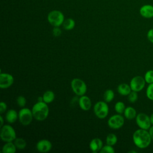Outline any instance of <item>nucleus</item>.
Listing matches in <instances>:
<instances>
[{"label":"nucleus","mask_w":153,"mask_h":153,"mask_svg":"<svg viewBox=\"0 0 153 153\" xmlns=\"http://www.w3.org/2000/svg\"><path fill=\"white\" fill-rule=\"evenodd\" d=\"M151 137L147 130L138 129L133 134V141L134 145L139 148H147L151 143Z\"/></svg>","instance_id":"nucleus-1"},{"label":"nucleus","mask_w":153,"mask_h":153,"mask_svg":"<svg viewBox=\"0 0 153 153\" xmlns=\"http://www.w3.org/2000/svg\"><path fill=\"white\" fill-rule=\"evenodd\" d=\"M33 118L39 121L45 120L49 114V108L44 102H37L32 108Z\"/></svg>","instance_id":"nucleus-2"},{"label":"nucleus","mask_w":153,"mask_h":153,"mask_svg":"<svg viewBox=\"0 0 153 153\" xmlns=\"http://www.w3.org/2000/svg\"><path fill=\"white\" fill-rule=\"evenodd\" d=\"M0 137L4 142H13L17 137L14 128L10 124H4L1 128Z\"/></svg>","instance_id":"nucleus-3"},{"label":"nucleus","mask_w":153,"mask_h":153,"mask_svg":"<svg viewBox=\"0 0 153 153\" xmlns=\"http://www.w3.org/2000/svg\"><path fill=\"white\" fill-rule=\"evenodd\" d=\"M47 20L49 23L54 27H60L62 25L65 17L63 13L59 10L51 11L47 16Z\"/></svg>","instance_id":"nucleus-4"},{"label":"nucleus","mask_w":153,"mask_h":153,"mask_svg":"<svg viewBox=\"0 0 153 153\" xmlns=\"http://www.w3.org/2000/svg\"><path fill=\"white\" fill-rule=\"evenodd\" d=\"M71 87L73 92L78 96L85 95L87 87L85 82L80 78H74L71 82Z\"/></svg>","instance_id":"nucleus-5"},{"label":"nucleus","mask_w":153,"mask_h":153,"mask_svg":"<svg viewBox=\"0 0 153 153\" xmlns=\"http://www.w3.org/2000/svg\"><path fill=\"white\" fill-rule=\"evenodd\" d=\"M93 112L95 115L100 118H105L109 114V106L105 101H99L93 106Z\"/></svg>","instance_id":"nucleus-6"},{"label":"nucleus","mask_w":153,"mask_h":153,"mask_svg":"<svg viewBox=\"0 0 153 153\" xmlns=\"http://www.w3.org/2000/svg\"><path fill=\"white\" fill-rule=\"evenodd\" d=\"M19 113V120L20 123L24 126H29L32 121L33 116L32 109L27 108H22Z\"/></svg>","instance_id":"nucleus-7"},{"label":"nucleus","mask_w":153,"mask_h":153,"mask_svg":"<svg viewBox=\"0 0 153 153\" xmlns=\"http://www.w3.org/2000/svg\"><path fill=\"white\" fill-rule=\"evenodd\" d=\"M107 124L111 128L115 130L119 129L124 124V118L120 114L113 115L109 117Z\"/></svg>","instance_id":"nucleus-8"},{"label":"nucleus","mask_w":153,"mask_h":153,"mask_svg":"<svg viewBox=\"0 0 153 153\" xmlns=\"http://www.w3.org/2000/svg\"><path fill=\"white\" fill-rule=\"evenodd\" d=\"M136 123L140 128L149 130L151 126L150 117L145 113H139L136 117Z\"/></svg>","instance_id":"nucleus-9"},{"label":"nucleus","mask_w":153,"mask_h":153,"mask_svg":"<svg viewBox=\"0 0 153 153\" xmlns=\"http://www.w3.org/2000/svg\"><path fill=\"white\" fill-rule=\"evenodd\" d=\"M146 81L145 78L141 76L137 75L134 76L130 82V86L132 91L139 92L143 89L145 86Z\"/></svg>","instance_id":"nucleus-10"},{"label":"nucleus","mask_w":153,"mask_h":153,"mask_svg":"<svg viewBox=\"0 0 153 153\" xmlns=\"http://www.w3.org/2000/svg\"><path fill=\"white\" fill-rule=\"evenodd\" d=\"M14 77L8 73L0 74V88L6 89L10 87L14 83Z\"/></svg>","instance_id":"nucleus-11"},{"label":"nucleus","mask_w":153,"mask_h":153,"mask_svg":"<svg viewBox=\"0 0 153 153\" xmlns=\"http://www.w3.org/2000/svg\"><path fill=\"white\" fill-rule=\"evenodd\" d=\"M51 142L47 139H41L39 140L36 145V148L39 152L46 153L49 152L52 148Z\"/></svg>","instance_id":"nucleus-12"},{"label":"nucleus","mask_w":153,"mask_h":153,"mask_svg":"<svg viewBox=\"0 0 153 153\" xmlns=\"http://www.w3.org/2000/svg\"><path fill=\"white\" fill-rule=\"evenodd\" d=\"M78 105L82 110L84 111H87L90 110L91 107V99L89 97L87 96H81L78 99Z\"/></svg>","instance_id":"nucleus-13"},{"label":"nucleus","mask_w":153,"mask_h":153,"mask_svg":"<svg viewBox=\"0 0 153 153\" xmlns=\"http://www.w3.org/2000/svg\"><path fill=\"white\" fill-rule=\"evenodd\" d=\"M102 147H103V142L99 137H96L93 139L89 143V148L93 153L100 152Z\"/></svg>","instance_id":"nucleus-14"},{"label":"nucleus","mask_w":153,"mask_h":153,"mask_svg":"<svg viewBox=\"0 0 153 153\" xmlns=\"http://www.w3.org/2000/svg\"><path fill=\"white\" fill-rule=\"evenodd\" d=\"M140 14L144 18L150 19L153 17V6L146 4L142 6L139 10Z\"/></svg>","instance_id":"nucleus-15"},{"label":"nucleus","mask_w":153,"mask_h":153,"mask_svg":"<svg viewBox=\"0 0 153 153\" xmlns=\"http://www.w3.org/2000/svg\"><path fill=\"white\" fill-rule=\"evenodd\" d=\"M5 120L10 124L14 123L19 120V113L15 109H10L5 114Z\"/></svg>","instance_id":"nucleus-16"},{"label":"nucleus","mask_w":153,"mask_h":153,"mask_svg":"<svg viewBox=\"0 0 153 153\" xmlns=\"http://www.w3.org/2000/svg\"><path fill=\"white\" fill-rule=\"evenodd\" d=\"M131 91L130 85L126 83L120 84L117 87L118 93L122 96H128Z\"/></svg>","instance_id":"nucleus-17"},{"label":"nucleus","mask_w":153,"mask_h":153,"mask_svg":"<svg viewBox=\"0 0 153 153\" xmlns=\"http://www.w3.org/2000/svg\"><path fill=\"white\" fill-rule=\"evenodd\" d=\"M17 148L13 142H5L2 148V153H15Z\"/></svg>","instance_id":"nucleus-18"},{"label":"nucleus","mask_w":153,"mask_h":153,"mask_svg":"<svg viewBox=\"0 0 153 153\" xmlns=\"http://www.w3.org/2000/svg\"><path fill=\"white\" fill-rule=\"evenodd\" d=\"M123 114H124V117L129 120L136 118V117L137 115V112L136 109L131 106H128L126 108Z\"/></svg>","instance_id":"nucleus-19"},{"label":"nucleus","mask_w":153,"mask_h":153,"mask_svg":"<svg viewBox=\"0 0 153 153\" xmlns=\"http://www.w3.org/2000/svg\"><path fill=\"white\" fill-rule=\"evenodd\" d=\"M42 97H43V101L48 104L53 102L55 98V94L53 91L47 90L42 95Z\"/></svg>","instance_id":"nucleus-20"},{"label":"nucleus","mask_w":153,"mask_h":153,"mask_svg":"<svg viewBox=\"0 0 153 153\" xmlns=\"http://www.w3.org/2000/svg\"><path fill=\"white\" fill-rule=\"evenodd\" d=\"M75 26V22L72 18H68L66 19H65L62 24V26L63 29L66 30H71L73 29Z\"/></svg>","instance_id":"nucleus-21"},{"label":"nucleus","mask_w":153,"mask_h":153,"mask_svg":"<svg viewBox=\"0 0 153 153\" xmlns=\"http://www.w3.org/2000/svg\"><path fill=\"white\" fill-rule=\"evenodd\" d=\"M115 97L114 91L111 89L106 90L103 94V100L107 103L112 102Z\"/></svg>","instance_id":"nucleus-22"},{"label":"nucleus","mask_w":153,"mask_h":153,"mask_svg":"<svg viewBox=\"0 0 153 153\" xmlns=\"http://www.w3.org/2000/svg\"><path fill=\"white\" fill-rule=\"evenodd\" d=\"M13 142L17 149L22 150L24 149L26 146V142L22 137H16Z\"/></svg>","instance_id":"nucleus-23"},{"label":"nucleus","mask_w":153,"mask_h":153,"mask_svg":"<svg viewBox=\"0 0 153 153\" xmlns=\"http://www.w3.org/2000/svg\"><path fill=\"white\" fill-rule=\"evenodd\" d=\"M117 136L114 133H109L106 136V143L108 145L114 146L117 143Z\"/></svg>","instance_id":"nucleus-24"},{"label":"nucleus","mask_w":153,"mask_h":153,"mask_svg":"<svg viewBox=\"0 0 153 153\" xmlns=\"http://www.w3.org/2000/svg\"><path fill=\"white\" fill-rule=\"evenodd\" d=\"M125 109H126V106L124 103L123 102L119 101L115 104L114 109L117 114H123Z\"/></svg>","instance_id":"nucleus-25"},{"label":"nucleus","mask_w":153,"mask_h":153,"mask_svg":"<svg viewBox=\"0 0 153 153\" xmlns=\"http://www.w3.org/2000/svg\"><path fill=\"white\" fill-rule=\"evenodd\" d=\"M144 78L146 83H153V70L148 71L145 74Z\"/></svg>","instance_id":"nucleus-26"},{"label":"nucleus","mask_w":153,"mask_h":153,"mask_svg":"<svg viewBox=\"0 0 153 153\" xmlns=\"http://www.w3.org/2000/svg\"><path fill=\"white\" fill-rule=\"evenodd\" d=\"M100 153H114L115 149L113 148V146L106 144L105 146H103L102 148L100 151Z\"/></svg>","instance_id":"nucleus-27"},{"label":"nucleus","mask_w":153,"mask_h":153,"mask_svg":"<svg viewBox=\"0 0 153 153\" xmlns=\"http://www.w3.org/2000/svg\"><path fill=\"white\" fill-rule=\"evenodd\" d=\"M146 95L149 100H153V83L149 84L146 88Z\"/></svg>","instance_id":"nucleus-28"},{"label":"nucleus","mask_w":153,"mask_h":153,"mask_svg":"<svg viewBox=\"0 0 153 153\" xmlns=\"http://www.w3.org/2000/svg\"><path fill=\"white\" fill-rule=\"evenodd\" d=\"M16 102L19 106H20L21 108H23L25 106V105L26 104V99L24 96H19L17 97Z\"/></svg>","instance_id":"nucleus-29"},{"label":"nucleus","mask_w":153,"mask_h":153,"mask_svg":"<svg viewBox=\"0 0 153 153\" xmlns=\"http://www.w3.org/2000/svg\"><path fill=\"white\" fill-rule=\"evenodd\" d=\"M137 92L131 91L130 94L128 95V100L131 103H134L137 101L138 99V96H137Z\"/></svg>","instance_id":"nucleus-30"},{"label":"nucleus","mask_w":153,"mask_h":153,"mask_svg":"<svg viewBox=\"0 0 153 153\" xmlns=\"http://www.w3.org/2000/svg\"><path fill=\"white\" fill-rule=\"evenodd\" d=\"M52 33L54 36L57 37V36H59L61 35L62 30L59 27H54L52 30Z\"/></svg>","instance_id":"nucleus-31"},{"label":"nucleus","mask_w":153,"mask_h":153,"mask_svg":"<svg viewBox=\"0 0 153 153\" xmlns=\"http://www.w3.org/2000/svg\"><path fill=\"white\" fill-rule=\"evenodd\" d=\"M7 105L4 102H0V113L2 114L7 111Z\"/></svg>","instance_id":"nucleus-32"},{"label":"nucleus","mask_w":153,"mask_h":153,"mask_svg":"<svg viewBox=\"0 0 153 153\" xmlns=\"http://www.w3.org/2000/svg\"><path fill=\"white\" fill-rule=\"evenodd\" d=\"M147 38L151 42L153 43V29H151L148 30L147 33Z\"/></svg>","instance_id":"nucleus-33"},{"label":"nucleus","mask_w":153,"mask_h":153,"mask_svg":"<svg viewBox=\"0 0 153 153\" xmlns=\"http://www.w3.org/2000/svg\"><path fill=\"white\" fill-rule=\"evenodd\" d=\"M148 130H149L148 131L151 136V137L152 140H153V125H152V126H151V127L149 128Z\"/></svg>","instance_id":"nucleus-34"},{"label":"nucleus","mask_w":153,"mask_h":153,"mask_svg":"<svg viewBox=\"0 0 153 153\" xmlns=\"http://www.w3.org/2000/svg\"><path fill=\"white\" fill-rule=\"evenodd\" d=\"M0 121H1V127H2L4 125V118L2 115H1L0 116Z\"/></svg>","instance_id":"nucleus-35"},{"label":"nucleus","mask_w":153,"mask_h":153,"mask_svg":"<svg viewBox=\"0 0 153 153\" xmlns=\"http://www.w3.org/2000/svg\"><path fill=\"white\" fill-rule=\"evenodd\" d=\"M149 117H150V120H151V124H152V125H153V113L151 115V116H150Z\"/></svg>","instance_id":"nucleus-36"},{"label":"nucleus","mask_w":153,"mask_h":153,"mask_svg":"<svg viewBox=\"0 0 153 153\" xmlns=\"http://www.w3.org/2000/svg\"><path fill=\"white\" fill-rule=\"evenodd\" d=\"M38 102H44L43 101V97L42 96H40L38 98Z\"/></svg>","instance_id":"nucleus-37"},{"label":"nucleus","mask_w":153,"mask_h":153,"mask_svg":"<svg viewBox=\"0 0 153 153\" xmlns=\"http://www.w3.org/2000/svg\"><path fill=\"white\" fill-rule=\"evenodd\" d=\"M128 152H134V153H136V152L134 151H130Z\"/></svg>","instance_id":"nucleus-38"}]
</instances>
